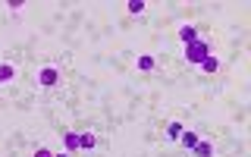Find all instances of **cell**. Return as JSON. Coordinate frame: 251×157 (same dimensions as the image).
I'll list each match as a JSON object with an SVG mask.
<instances>
[{
  "instance_id": "cell-4",
  "label": "cell",
  "mask_w": 251,
  "mask_h": 157,
  "mask_svg": "<svg viewBox=\"0 0 251 157\" xmlns=\"http://www.w3.org/2000/svg\"><path fill=\"white\" fill-rule=\"evenodd\" d=\"M192 154H195V157H214V145H210V141H201V138H198V145L192 148Z\"/></svg>"
},
{
  "instance_id": "cell-6",
  "label": "cell",
  "mask_w": 251,
  "mask_h": 157,
  "mask_svg": "<svg viewBox=\"0 0 251 157\" xmlns=\"http://www.w3.org/2000/svg\"><path fill=\"white\" fill-rule=\"evenodd\" d=\"M78 141H82V148H85V151L98 148V135H94V132H78Z\"/></svg>"
},
{
  "instance_id": "cell-2",
  "label": "cell",
  "mask_w": 251,
  "mask_h": 157,
  "mask_svg": "<svg viewBox=\"0 0 251 157\" xmlns=\"http://www.w3.org/2000/svg\"><path fill=\"white\" fill-rule=\"evenodd\" d=\"M38 82H41L44 88H53V85L60 82V73H57V69H53V66H44L41 73H38Z\"/></svg>"
},
{
  "instance_id": "cell-5",
  "label": "cell",
  "mask_w": 251,
  "mask_h": 157,
  "mask_svg": "<svg viewBox=\"0 0 251 157\" xmlns=\"http://www.w3.org/2000/svg\"><path fill=\"white\" fill-rule=\"evenodd\" d=\"M198 138H201V135H198V132H192V129H182V135H179V141H182L188 151H192V148L198 145Z\"/></svg>"
},
{
  "instance_id": "cell-14",
  "label": "cell",
  "mask_w": 251,
  "mask_h": 157,
  "mask_svg": "<svg viewBox=\"0 0 251 157\" xmlns=\"http://www.w3.org/2000/svg\"><path fill=\"white\" fill-rule=\"evenodd\" d=\"M53 157H73V154H69V151H60V154H53Z\"/></svg>"
},
{
  "instance_id": "cell-12",
  "label": "cell",
  "mask_w": 251,
  "mask_h": 157,
  "mask_svg": "<svg viewBox=\"0 0 251 157\" xmlns=\"http://www.w3.org/2000/svg\"><path fill=\"white\" fill-rule=\"evenodd\" d=\"M126 6H129V13H132V16H141V13H145V6H148V3H145V0H129Z\"/></svg>"
},
{
  "instance_id": "cell-1",
  "label": "cell",
  "mask_w": 251,
  "mask_h": 157,
  "mask_svg": "<svg viewBox=\"0 0 251 157\" xmlns=\"http://www.w3.org/2000/svg\"><path fill=\"white\" fill-rule=\"evenodd\" d=\"M210 57V47H207V41H192V44H185V60L188 63H195V66H201L204 60Z\"/></svg>"
},
{
  "instance_id": "cell-8",
  "label": "cell",
  "mask_w": 251,
  "mask_h": 157,
  "mask_svg": "<svg viewBox=\"0 0 251 157\" xmlns=\"http://www.w3.org/2000/svg\"><path fill=\"white\" fill-rule=\"evenodd\" d=\"M154 66H157V60L151 57V53H141V57H138V69H141V73H151Z\"/></svg>"
},
{
  "instance_id": "cell-13",
  "label": "cell",
  "mask_w": 251,
  "mask_h": 157,
  "mask_svg": "<svg viewBox=\"0 0 251 157\" xmlns=\"http://www.w3.org/2000/svg\"><path fill=\"white\" fill-rule=\"evenodd\" d=\"M35 157H53V151H50V148H38Z\"/></svg>"
},
{
  "instance_id": "cell-10",
  "label": "cell",
  "mask_w": 251,
  "mask_h": 157,
  "mask_svg": "<svg viewBox=\"0 0 251 157\" xmlns=\"http://www.w3.org/2000/svg\"><path fill=\"white\" fill-rule=\"evenodd\" d=\"M179 135H182V123H167V138L179 141Z\"/></svg>"
},
{
  "instance_id": "cell-11",
  "label": "cell",
  "mask_w": 251,
  "mask_h": 157,
  "mask_svg": "<svg viewBox=\"0 0 251 157\" xmlns=\"http://www.w3.org/2000/svg\"><path fill=\"white\" fill-rule=\"evenodd\" d=\"M217 69H220V60H217V57H207V60L201 63V73H207V76L217 73Z\"/></svg>"
},
{
  "instance_id": "cell-9",
  "label": "cell",
  "mask_w": 251,
  "mask_h": 157,
  "mask_svg": "<svg viewBox=\"0 0 251 157\" xmlns=\"http://www.w3.org/2000/svg\"><path fill=\"white\" fill-rule=\"evenodd\" d=\"M13 78H16V69L10 66V63H0V85H3V82H13Z\"/></svg>"
},
{
  "instance_id": "cell-7",
  "label": "cell",
  "mask_w": 251,
  "mask_h": 157,
  "mask_svg": "<svg viewBox=\"0 0 251 157\" xmlns=\"http://www.w3.org/2000/svg\"><path fill=\"white\" fill-rule=\"evenodd\" d=\"M179 38H182L185 44L198 41V28H195V26H182V28H179Z\"/></svg>"
},
{
  "instance_id": "cell-3",
  "label": "cell",
  "mask_w": 251,
  "mask_h": 157,
  "mask_svg": "<svg viewBox=\"0 0 251 157\" xmlns=\"http://www.w3.org/2000/svg\"><path fill=\"white\" fill-rule=\"evenodd\" d=\"M63 148H66L69 154H75L78 148H82V141H78V132H66V135H63Z\"/></svg>"
}]
</instances>
